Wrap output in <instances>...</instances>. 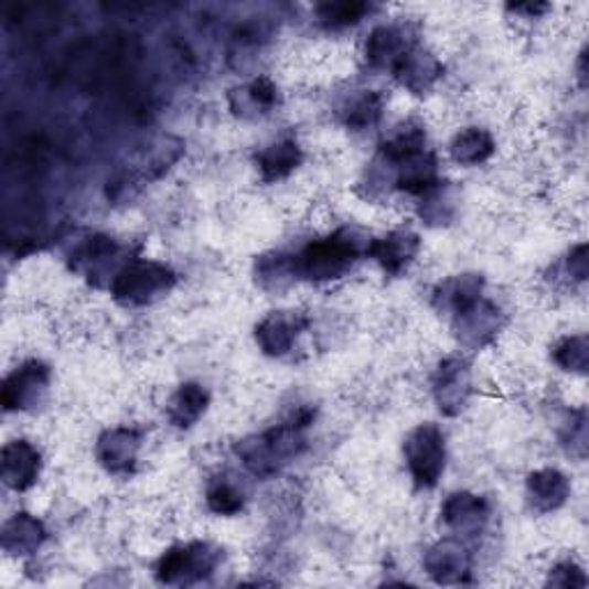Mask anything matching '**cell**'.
Wrapping results in <instances>:
<instances>
[{"label":"cell","instance_id":"obj_1","mask_svg":"<svg viewBox=\"0 0 589 589\" xmlns=\"http://www.w3.org/2000/svg\"><path fill=\"white\" fill-rule=\"evenodd\" d=\"M313 415L315 413L311 408H302L281 426L239 442L235 447V453L256 476H270L304 449V431L311 426Z\"/></svg>","mask_w":589,"mask_h":589},{"label":"cell","instance_id":"obj_2","mask_svg":"<svg viewBox=\"0 0 589 589\" xmlns=\"http://www.w3.org/2000/svg\"><path fill=\"white\" fill-rule=\"evenodd\" d=\"M364 237L357 231L343 228L325 239H315L307 245L300 256H294V272L309 281H332L351 270L353 263L366 254L368 245L362 247Z\"/></svg>","mask_w":589,"mask_h":589},{"label":"cell","instance_id":"obj_3","mask_svg":"<svg viewBox=\"0 0 589 589\" xmlns=\"http://www.w3.org/2000/svg\"><path fill=\"white\" fill-rule=\"evenodd\" d=\"M175 272L171 267L152 260H137L125 265L111 283L114 300L125 307H146L175 286Z\"/></svg>","mask_w":589,"mask_h":589},{"label":"cell","instance_id":"obj_4","mask_svg":"<svg viewBox=\"0 0 589 589\" xmlns=\"http://www.w3.org/2000/svg\"><path fill=\"white\" fill-rule=\"evenodd\" d=\"M222 550L212 544H186L171 548L157 561V580L164 585H190L205 580L219 567Z\"/></svg>","mask_w":589,"mask_h":589},{"label":"cell","instance_id":"obj_5","mask_svg":"<svg viewBox=\"0 0 589 589\" xmlns=\"http://www.w3.org/2000/svg\"><path fill=\"white\" fill-rule=\"evenodd\" d=\"M445 436L436 424H421L406 440V461L419 489H431L445 472Z\"/></svg>","mask_w":589,"mask_h":589},{"label":"cell","instance_id":"obj_6","mask_svg":"<svg viewBox=\"0 0 589 589\" xmlns=\"http://www.w3.org/2000/svg\"><path fill=\"white\" fill-rule=\"evenodd\" d=\"M49 378L51 371L46 364L42 362L21 364L14 373H10V378L3 385V394H0L6 410L35 408L49 389Z\"/></svg>","mask_w":589,"mask_h":589},{"label":"cell","instance_id":"obj_7","mask_svg":"<svg viewBox=\"0 0 589 589\" xmlns=\"http://www.w3.org/2000/svg\"><path fill=\"white\" fill-rule=\"evenodd\" d=\"M470 387H472L470 366L463 360L449 357L440 362L433 376V396L440 413L449 417L459 415L468 404Z\"/></svg>","mask_w":589,"mask_h":589},{"label":"cell","instance_id":"obj_8","mask_svg":"<svg viewBox=\"0 0 589 589\" xmlns=\"http://www.w3.org/2000/svg\"><path fill=\"white\" fill-rule=\"evenodd\" d=\"M307 328V318L294 311H279L263 318L256 328L260 351L270 357H283Z\"/></svg>","mask_w":589,"mask_h":589},{"label":"cell","instance_id":"obj_9","mask_svg":"<svg viewBox=\"0 0 589 589\" xmlns=\"http://www.w3.org/2000/svg\"><path fill=\"white\" fill-rule=\"evenodd\" d=\"M141 436L133 428H111L97 440V461L111 474H129L137 465Z\"/></svg>","mask_w":589,"mask_h":589},{"label":"cell","instance_id":"obj_10","mask_svg":"<svg viewBox=\"0 0 589 589\" xmlns=\"http://www.w3.org/2000/svg\"><path fill=\"white\" fill-rule=\"evenodd\" d=\"M419 237L410 231H394L381 239H371L366 256L376 260L387 275H400L419 254Z\"/></svg>","mask_w":589,"mask_h":589},{"label":"cell","instance_id":"obj_11","mask_svg":"<svg viewBox=\"0 0 589 589\" xmlns=\"http://www.w3.org/2000/svg\"><path fill=\"white\" fill-rule=\"evenodd\" d=\"M42 470L40 451L25 440H14L6 445L3 461H0V474H3L6 486L12 491H29Z\"/></svg>","mask_w":589,"mask_h":589},{"label":"cell","instance_id":"obj_12","mask_svg":"<svg viewBox=\"0 0 589 589\" xmlns=\"http://www.w3.org/2000/svg\"><path fill=\"white\" fill-rule=\"evenodd\" d=\"M396 82L415 95L426 93L442 76V63L417 44H413L392 67Z\"/></svg>","mask_w":589,"mask_h":589},{"label":"cell","instance_id":"obj_13","mask_svg":"<svg viewBox=\"0 0 589 589\" xmlns=\"http://www.w3.org/2000/svg\"><path fill=\"white\" fill-rule=\"evenodd\" d=\"M424 569L440 585H459L468 580L470 555L461 542L445 539L426 553Z\"/></svg>","mask_w":589,"mask_h":589},{"label":"cell","instance_id":"obj_14","mask_svg":"<svg viewBox=\"0 0 589 589\" xmlns=\"http://www.w3.org/2000/svg\"><path fill=\"white\" fill-rule=\"evenodd\" d=\"M569 495H571V484L559 470L546 468L527 476V497L534 512L539 514L557 512L559 506L567 504Z\"/></svg>","mask_w":589,"mask_h":589},{"label":"cell","instance_id":"obj_15","mask_svg":"<svg viewBox=\"0 0 589 589\" xmlns=\"http://www.w3.org/2000/svg\"><path fill=\"white\" fill-rule=\"evenodd\" d=\"M491 516V506L474 493H453L442 504V521L461 534H479Z\"/></svg>","mask_w":589,"mask_h":589},{"label":"cell","instance_id":"obj_16","mask_svg":"<svg viewBox=\"0 0 589 589\" xmlns=\"http://www.w3.org/2000/svg\"><path fill=\"white\" fill-rule=\"evenodd\" d=\"M457 330L463 345L484 347L495 339L500 330V309L491 302L479 300L457 315Z\"/></svg>","mask_w":589,"mask_h":589},{"label":"cell","instance_id":"obj_17","mask_svg":"<svg viewBox=\"0 0 589 589\" xmlns=\"http://www.w3.org/2000/svg\"><path fill=\"white\" fill-rule=\"evenodd\" d=\"M394 169H396V182L394 184L406 194L424 196V194L431 192L433 186L440 184L438 162L428 150H421V152L404 159V162L396 164Z\"/></svg>","mask_w":589,"mask_h":589},{"label":"cell","instance_id":"obj_18","mask_svg":"<svg viewBox=\"0 0 589 589\" xmlns=\"http://www.w3.org/2000/svg\"><path fill=\"white\" fill-rule=\"evenodd\" d=\"M410 46L413 42L406 29H400V25H381V29H376L368 35L364 53L371 67L392 69Z\"/></svg>","mask_w":589,"mask_h":589},{"label":"cell","instance_id":"obj_19","mask_svg":"<svg viewBox=\"0 0 589 589\" xmlns=\"http://www.w3.org/2000/svg\"><path fill=\"white\" fill-rule=\"evenodd\" d=\"M481 288H484V279H481L479 275L451 277L436 288L433 302L440 311H449L453 315H459L481 300Z\"/></svg>","mask_w":589,"mask_h":589},{"label":"cell","instance_id":"obj_20","mask_svg":"<svg viewBox=\"0 0 589 589\" xmlns=\"http://www.w3.org/2000/svg\"><path fill=\"white\" fill-rule=\"evenodd\" d=\"M46 539L44 525L31 514H17L3 525V548L10 555H33Z\"/></svg>","mask_w":589,"mask_h":589},{"label":"cell","instance_id":"obj_21","mask_svg":"<svg viewBox=\"0 0 589 589\" xmlns=\"http://www.w3.org/2000/svg\"><path fill=\"white\" fill-rule=\"evenodd\" d=\"M256 164L263 180L275 182L290 175L302 164V150L294 141H279L256 154Z\"/></svg>","mask_w":589,"mask_h":589},{"label":"cell","instance_id":"obj_22","mask_svg":"<svg viewBox=\"0 0 589 589\" xmlns=\"http://www.w3.org/2000/svg\"><path fill=\"white\" fill-rule=\"evenodd\" d=\"M449 152L453 157V162H459L463 167H476V164H484L486 159L493 157L495 143L486 129L470 127L453 137Z\"/></svg>","mask_w":589,"mask_h":589},{"label":"cell","instance_id":"obj_23","mask_svg":"<svg viewBox=\"0 0 589 589\" xmlns=\"http://www.w3.org/2000/svg\"><path fill=\"white\" fill-rule=\"evenodd\" d=\"M207 404H210L207 392L196 383H186L171 398L169 419L178 428H190L203 417V413L207 410Z\"/></svg>","mask_w":589,"mask_h":589},{"label":"cell","instance_id":"obj_24","mask_svg":"<svg viewBox=\"0 0 589 589\" xmlns=\"http://www.w3.org/2000/svg\"><path fill=\"white\" fill-rule=\"evenodd\" d=\"M118 256V245L111 237L95 235L84 247H78L74 254V267H84L88 275L97 277L101 270H109V265Z\"/></svg>","mask_w":589,"mask_h":589},{"label":"cell","instance_id":"obj_25","mask_svg":"<svg viewBox=\"0 0 589 589\" xmlns=\"http://www.w3.org/2000/svg\"><path fill=\"white\" fill-rule=\"evenodd\" d=\"M383 106H385L383 95L368 90V93L355 97L351 101V106H347L345 125L353 127V129H366L371 125H376L383 116Z\"/></svg>","mask_w":589,"mask_h":589},{"label":"cell","instance_id":"obj_26","mask_svg":"<svg viewBox=\"0 0 589 589\" xmlns=\"http://www.w3.org/2000/svg\"><path fill=\"white\" fill-rule=\"evenodd\" d=\"M553 360L571 373H585L587 371V362H589V343L587 336H567L561 339L555 351H553Z\"/></svg>","mask_w":589,"mask_h":589},{"label":"cell","instance_id":"obj_27","mask_svg":"<svg viewBox=\"0 0 589 589\" xmlns=\"http://www.w3.org/2000/svg\"><path fill=\"white\" fill-rule=\"evenodd\" d=\"M371 12V6L357 0H343V3H325L318 8V17L328 25H351L362 21Z\"/></svg>","mask_w":589,"mask_h":589},{"label":"cell","instance_id":"obj_28","mask_svg":"<svg viewBox=\"0 0 589 589\" xmlns=\"http://www.w3.org/2000/svg\"><path fill=\"white\" fill-rule=\"evenodd\" d=\"M207 506L219 516H235L243 512V495L226 481H214L207 491Z\"/></svg>","mask_w":589,"mask_h":589},{"label":"cell","instance_id":"obj_29","mask_svg":"<svg viewBox=\"0 0 589 589\" xmlns=\"http://www.w3.org/2000/svg\"><path fill=\"white\" fill-rule=\"evenodd\" d=\"M424 205H421V217L428 224H445L451 219L453 214V203L449 199L447 192H442V182L438 186H433L431 192L424 194Z\"/></svg>","mask_w":589,"mask_h":589},{"label":"cell","instance_id":"obj_30","mask_svg":"<svg viewBox=\"0 0 589 589\" xmlns=\"http://www.w3.org/2000/svg\"><path fill=\"white\" fill-rule=\"evenodd\" d=\"M243 97H245V101H247V106L251 111L267 114L277 104L279 93H277V86L270 82V78L260 76L243 90Z\"/></svg>","mask_w":589,"mask_h":589},{"label":"cell","instance_id":"obj_31","mask_svg":"<svg viewBox=\"0 0 589 589\" xmlns=\"http://www.w3.org/2000/svg\"><path fill=\"white\" fill-rule=\"evenodd\" d=\"M565 445L569 447V453L578 459H585V451H587V417L580 410L576 417L571 415V426H567V433L561 436Z\"/></svg>","mask_w":589,"mask_h":589},{"label":"cell","instance_id":"obj_32","mask_svg":"<svg viewBox=\"0 0 589 589\" xmlns=\"http://www.w3.org/2000/svg\"><path fill=\"white\" fill-rule=\"evenodd\" d=\"M550 582L553 585H559V587H585L587 585V578H585V574H582L580 567L571 565V561H567V565L555 567V571L550 574Z\"/></svg>","mask_w":589,"mask_h":589},{"label":"cell","instance_id":"obj_33","mask_svg":"<svg viewBox=\"0 0 589 589\" xmlns=\"http://www.w3.org/2000/svg\"><path fill=\"white\" fill-rule=\"evenodd\" d=\"M569 272L578 281L587 279V247L585 245H578L576 249H571V254H569Z\"/></svg>","mask_w":589,"mask_h":589}]
</instances>
